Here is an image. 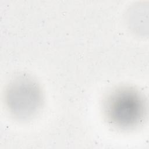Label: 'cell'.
<instances>
[{
	"label": "cell",
	"instance_id": "2",
	"mask_svg": "<svg viewBox=\"0 0 149 149\" xmlns=\"http://www.w3.org/2000/svg\"><path fill=\"white\" fill-rule=\"evenodd\" d=\"M8 111L19 120H28L36 116L43 103L42 90L31 78L19 77L8 84L5 91Z\"/></svg>",
	"mask_w": 149,
	"mask_h": 149
},
{
	"label": "cell",
	"instance_id": "1",
	"mask_svg": "<svg viewBox=\"0 0 149 149\" xmlns=\"http://www.w3.org/2000/svg\"><path fill=\"white\" fill-rule=\"evenodd\" d=\"M103 108L107 121L123 130L139 126L146 114L143 95L130 87H120L112 91L105 98Z\"/></svg>",
	"mask_w": 149,
	"mask_h": 149
}]
</instances>
